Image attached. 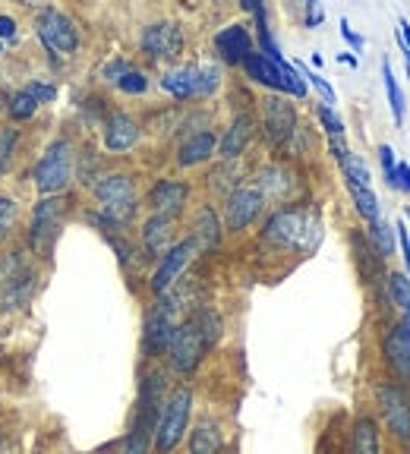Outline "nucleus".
Wrapping results in <instances>:
<instances>
[{
    "instance_id": "nucleus-1",
    "label": "nucleus",
    "mask_w": 410,
    "mask_h": 454,
    "mask_svg": "<svg viewBox=\"0 0 410 454\" xmlns=\"http://www.w3.org/2000/svg\"><path fill=\"white\" fill-rule=\"evenodd\" d=\"M221 319L215 309H196L177 325L168 348V366L177 376H193L202 363V356L218 344Z\"/></svg>"
},
{
    "instance_id": "nucleus-2",
    "label": "nucleus",
    "mask_w": 410,
    "mask_h": 454,
    "mask_svg": "<svg viewBox=\"0 0 410 454\" xmlns=\"http://www.w3.org/2000/svg\"><path fill=\"white\" fill-rule=\"evenodd\" d=\"M262 243L290 253H312L322 243V221L304 206H284L262 224Z\"/></svg>"
},
{
    "instance_id": "nucleus-3",
    "label": "nucleus",
    "mask_w": 410,
    "mask_h": 454,
    "mask_svg": "<svg viewBox=\"0 0 410 454\" xmlns=\"http://www.w3.org/2000/svg\"><path fill=\"white\" fill-rule=\"evenodd\" d=\"M164 372L162 369H152L149 376L139 382V404H136V417L130 426L127 439H123L121 451L117 454H149L152 442H155V423L158 413L164 404Z\"/></svg>"
},
{
    "instance_id": "nucleus-4",
    "label": "nucleus",
    "mask_w": 410,
    "mask_h": 454,
    "mask_svg": "<svg viewBox=\"0 0 410 454\" xmlns=\"http://www.w3.org/2000/svg\"><path fill=\"white\" fill-rule=\"evenodd\" d=\"M184 294L168 291L164 297H158L152 303L149 316H146V332H142V350L146 356H164L170 348V338L177 332V325L184 322Z\"/></svg>"
},
{
    "instance_id": "nucleus-5",
    "label": "nucleus",
    "mask_w": 410,
    "mask_h": 454,
    "mask_svg": "<svg viewBox=\"0 0 410 454\" xmlns=\"http://www.w3.org/2000/svg\"><path fill=\"white\" fill-rule=\"evenodd\" d=\"M190 413H193V388L190 385H180L164 397L162 413H158L155 423V448L158 454H170L174 448L184 442L186 429H190Z\"/></svg>"
},
{
    "instance_id": "nucleus-6",
    "label": "nucleus",
    "mask_w": 410,
    "mask_h": 454,
    "mask_svg": "<svg viewBox=\"0 0 410 454\" xmlns=\"http://www.w3.org/2000/svg\"><path fill=\"white\" fill-rule=\"evenodd\" d=\"M92 190L101 206L99 215L111 221V224H117V227L130 224V221L136 218V212H139L136 184H133V177H127V174H107V177H101Z\"/></svg>"
},
{
    "instance_id": "nucleus-7",
    "label": "nucleus",
    "mask_w": 410,
    "mask_h": 454,
    "mask_svg": "<svg viewBox=\"0 0 410 454\" xmlns=\"http://www.w3.org/2000/svg\"><path fill=\"white\" fill-rule=\"evenodd\" d=\"M73 170H76V152H73L70 139H54L44 149L42 161L35 164V190L44 196H54V192H64L67 184L73 180Z\"/></svg>"
},
{
    "instance_id": "nucleus-8",
    "label": "nucleus",
    "mask_w": 410,
    "mask_h": 454,
    "mask_svg": "<svg viewBox=\"0 0 410 454\" xmlns=\"http://www.w3.org/2000/svg\"><path fill=\"white\" fill-rule=\"evenodd\" d=\"M375 404H379L382 423L389 426L395 442L410 448V391L404 385L385 379V382L375 385Z\"/></svg>"
},
{
    "instance_id": "nucleus-9",
    "label": "nucleus",
    "mask_w": 410,
    "mask_h": 454,
    "mask_svg": "<svg viewBox=\"0 0 410 454\" xmlns=\"http://www.w3.org/2000/svg\"><path fill=\"white\" fill-rule=\"evenodd\" d=\"M35 35L42 38L44 48L57 57L60 54L70 57V54H76V48H79V28L64 10H54V7L42 10L35 20Z\"/></svg>"
},
{
    "instance_id": "nucleus-10",
    "label": "nucleus",
    "mask_w": 410,
    "mask_h": 454,
    "mask_svg": "<svg viewBox=\"0 0 410 454\" xmlns=\"http://www.w3.org/2000/svg\"><path fill=\"white\" fill-rule=\"evenodd\" d=\"M297 107L290 105L288 95H265L262 98V133L272 145H288L297 136Z\"/></svg>"
},
{
    "instance_id": "nucleus-11",
    "label": "nucleus",
    "mask_w": 410,
    "mask_h": 454,
    "mask_svg": "<svg viewBox=\"0 0 410 454\" xmlns=\"http://www.w3.org/2000/svg\"><path fill=\"white\" fill-rule=\"evenodd\" d=\"M139 48L152 60H177L186 48L184 28L174 20H158L139 32Z\"/></svg>"
},
{
    "instance_id": "nucleus-12",
    "label": "nucleus",
    "mask_w": 410,
    "mask_h": 454,
    "mask_svg": "<svg viewBox=\"0 0 410 454\" xmlns=\"http://www.w3.org/2000/svg\"><path fill=\"white\" fill-rule=\"evenodd\" d=\"M262 208H265V199H262V192L253 186V180H247V184L237 186L231 196H225V227L233 231V234H240V231H247V227L259 218Z\"/></svg>"
},
{
    "instance_id": "nucleus-13",
    "label": "nucleus",
    "mask_w": 410,
    "mask_h": 454,
    "mask_svg": "<svg viewBox=\"0 0 410 454\" xmlns=\"http://www.w3.org/2000/svg\"><path fill=\"white\" fill-rule=\"evenodd\" d=\"M196 253H199V249H196V243H193L190 237L174 243V247L162 255V262H158L155 275H152V294H155V297H164L168 291H174L177 278L184 275V269L193 262V255H196Z\"/></svg>"
},
{
    "instance_id": "nucleus-14",
    "label": "nucleus",
    "mask_w": 410,
    "mask_h": 454,
    "mask_svg": "<svg viewBox=\"0 0 410 454\" xmlns=\"http://www.w3.org/2000/svg\"><path fill=\"white\" fill-rule=\"evenodd\" d=\"M382 360L391 372V382L410 388V340L398 322L382 332Z\"/></svg>"
},
{
    "instance_id": "nucleus-15",
    "label": "nucleus",
    "mask_w": 410,
    "mask_h": 454,
    "mask_svg": "<svg viewBox=\"0 0 410 454\" xmlns=\"http://www.w3.org/2000/svg\"><path fill=\"white\" fill-rule=\"evenodd\" d=\"M253 186L262 192L265 206H269V202H288V199L294 196V190H297V180H294V174H290L288 168H281V164H265V168L256 170Z\"/></svg>"
},
{
    "instance_id": "nucleus-16",
    "label": "nucleus",
    "mask_w": 410,
    "mask_h": 454,
    "mask_svg": "<svg viewBox=\"0 0 410 454\" xmlns=\"http://www.w3.org/2000/svg\"><path fill=\"white\" fill-rule=\"evenodd\" d=\"M215 51L225 60L227 67H243L249 54H253V35H249V26L243 22H231L227 28H221L215 35Z\"/></svg>"
},
{
    "instance_id": "nucleus-17",
    "label": "nucleus",
    "mask_w": 410,
    "mask_h": 454,
    "mask_svg": "<svg viewBox=\"0 0 410 454\" xmlns=\"http://www.w3.org/2000/svg\"><path fill=\"white\" fill-rule=\"evenodd\" d=\"M186 199H190V186L184 180H155L149 190V208L152 215H168V218H177L184 212Z\"/></svg>"
},
{
    "instance_id": "nucleus-18",
    "label": "nucleus",
    "mask_w": 410,
    "mask_h": 454,
    "mask_svg": "<svg viewBox=\"0 0 410 454\" xmlns=\"http://www.w3.org/2000/svg\"><path fill=\"white\" fill-rule=\"evenodd\" d=\"M256 136V117L253 114H237L231 121V127L221 133L218 139V155L225 158V161H237V158L243 155V152L249 149V142H253Z\"/></svg>"
},
{
    "instance_id": "nucleus-19",
    "label": "nucleus",
    "mask_w": 410,
    "mask_h": 454,
    "mask_svg": "<svg viewBox=\"0 0 410 454\" xmlns=\"http://www.w3.org/2000/svg\"><path fill=\"white\" fill-rule=\"evenodd\" d=\"M60 215H64V202L54 196L42 199L32 212V247L35 249H44L51 240L57 237L60 231Z\"/></svg>"
},
{
    "instance_id": "nucleus-20",
    "label": "nucleus",
    "mask_w": 410,
    "mask_h": 454,
    "mask_svg": "<svg viewBox=\"0 0 410 454\" xmlns=\"http://www.w3.org/2000/svg\"><path fill=\"white\" fill-rule=\"evenodd\" d=\"M174 227L177 218H168V215H149L146 224H142V249L149 259H162L170 247H174Z\"/></svg>"
},
{
    "instance_id": "nucleus-21",
    "label": "nucleus",
    "mask_w": 410,
    "mask_h": 454,
    "mask_svg": "<svg viewBox=\"0 0 410 454\" xmlns=\"http://www.w3.org/2000/svg\"><path fill=\"white\" fill-rule=\"evenodd\" d=\"M139 142V123L123 111H114L105 121V149L121 155V152H130Z\"/></svg>"
},
{
    "instance_id": "nucleus-22",
    "label": "nucleus",
    "mask_w": 410,
    "mask_h": 454,
    "mask_svg": "<svg viewBox=\"0 0 410 454\" xmlns=\"http://www.w3.org/2000/svg\"><path fill=\"white\" fill-rule=\"evenodd\" d=\"M218 152V136L212 129H199V133H190L177 149V164L180 168H199L209 158Z\"/></svg>"
},
{
    "instance_id": "nucleus-23",
    "label": "nucleus",
    "mask_w": 410,
    "mask_h": 454,
    "mask_svg": "<svg viewBox=\"0 0 410 454\" xmlns=\"http://www.w3.org/2000/svg\"><path fill=\"white\" fill-rule=\"evenodd\" d=\"M284 64H288V60L275 64V60H269L265 54L253 51V54L243 60V70H247V76L253 79V82L265 85V89H272L275 95H288V89H284V73H281Z\"/></svg>"
},
{
    "instance_id": "nucleus-24",
    "label": "nucleus",
    "mask_w": 410,
    "mask_h": 454,
    "mask_svg": "<svg viewBox=\"0 0 410 454\" xmlns=\"http://www.w3.org/2000/svg\"><path fill=\"white\" fill-rule=\"evenodd\" d=\"M351 454H382V426L373 413H360L351 423Z\"/></svg>"
},
{
    "instance_id": "nucleus-25",
    "label": "nucleus",
    "mask_w": 410,
    "mask_h": 454,
    "mask_svg": "<svg viewBox=\"0 0 410 454\" xmlns=\"http://www.w3.org/2000/svg\"><path fill=\"white\" fill-rule=\"evenodd\" d=\"M221 234H225V224H221L218 212H215L212 206L199 208L196 218H193V234H190V240L196 243L199 253H212V249H218Z\"/></svg>"
},
{
    "instance_id": "nucleus-26",
    "label": "nucleus",
    "mask_w": 410,
    "mask_h": 454,
    "mask_svg": "<svg viewBox=\"0 0 410 454\" xmlns=\"http://www.w3.org/2000/svg\"><path fill=\"white\" fill-rule=\"evenodd\" d=\"M162 89L177 101H190L199 95V70L196 67H174L162 73Z\"/></svg>"
},
{
    "instance_id": "nucleus-27",
    "label": "nucleus",
    "mask_w": 410,
    "mask_h": 454,
    "mask_svg": "<svg viewBox=\"0 0 410 454\" xmlns=\"http://www.w3.org/2000/svg\"><path fill=\"white\" fill-rule=\"evenodd\" d=\"M225 448V433L215 419H199L190 433V454H221Z\"/></svg>"
},
{
    "instance_id": "nucleus-28",
    "label": "nucleus",
    "mask_w": 410,
    "mask_h": 454,
    "mask_svg": "<svg viewBox=\"0 0 410 454\" xmlns=\"http://www.w3.org/2000/svg\"><path fill=\"white\" fill-rule=\"evenodd\" d=\"M354 259H357V269H360V275L367 278V281H382L385 271H382V255L375 253L373 247H369V240L363 234H354ZM385 284V281H382Z\"/></svg>"
},
{
    "instance_id": "nucleus-29",
    "label": "nucleus",
    "mask_w": 410,
    "mask_h": 454,
    "mask_svg": "<svg viewBox=\"0 0 410 454\" xmlns=\"http://www.w3.org/2000/svg\"><path fill=\"white\" fill-rule=\"evenodd\" d=\"M32 287H35V275H32V271H20V275L7 278V284H4V297L0 300H4L7 309H20V306L32 297Z\"/></svg>"
},
{
    "instance_id": "nucleus-30",
    "label": "nucleus",
    "mask_w": 410,
    "mask_h": 454,
    "mask_svg": "<svg viewBox=\"0 0 410 454\" xmlns=\"http://www.w3.org/2000/svg\"><path fill=\"white\" fill-rule=\"evenodd\" d=\"M351 199H354V208L367 224L382 218V206H379V196L373 192V186H357V184H344Z\"/></svg>"
},
{
    "instance_id": "nucleus-31",
    "label": "nucleus",
    "mask_w": 410,
    "mask_h": 454,
    "mask_svg": "<svg viewBox=\"0 0 410 454\" xmlns=\"http://www.w3.org/2000/svg\"><path fill=\"white\" fill-rule=\"evenodd\" d=\"M367 240L369 247L375 249V253L382 255V259H389V255H395V227L385 224V218L373 221V224H367Z\"/></svg>"
},
{
    "instance_id": "nucleus-32",
    "label": "nucleus",
    "mask_w": 410,
    "mask_h": 454,
    "mask_svg": "<svg viewBox=\"0 0 410 454\" xmlns=\"http://www.w3.org/2000/svg\"><path fill=\"white\" fill-rule=\"evenodd\" d=\"M385 291H389V300L401 316L410 312V278L404 271H389L385 275Z\"/></svg>"
},
{
    "instance_id": "nucleus-33",
    "label": "nucleus",
    "mask_w": 410,
    "mask_h": 454,
    "mask_svg": "<svg viewBox=\"0 0 410 454\" xmlns=\"http://www.w3.org/2000/svg\"><path fill=\"white\" fill-rule=\"evenodd\" d=\"M382 79H385V95H389L391 114H395V123L401 127L404 123V95H401V85H398L395 73H391L389 60H382Z\"/></svg>"
},
{
    "instance_id": "nucleus-34",
    "label": "nucleus",
    "mask_w": 410,
    "mask_h": 454,
    "mask_svg": "<svg viewBox=\"0 0 410 454\" xmlns=\"http://www.w3.org/2000/svg\"><path fill=\"white\" fill-rule=\"evenodd\" d=\"M316 117H319V123H322V129H326L328 139H344V121L335 114V107H328V105H322V101H319Z\"/></svg>"
},
{
    "instance_id": "nucleus-35",
    "label": "nucleus",
    "mask_w": 410,
    "mask_h": 454,
    "mask_svg": "<svg viewBox=\"0 0 410 454\" xmlns=\"http://www.w3.org/2000/svg\"><path fill=\"white\" fill-rule=\"evenodd\" d=\"M7 107H10V117H13V121H28V117L38 111L35 98H32L26 89H22V92H10V105Z\"/></svg>"
},
{
    "instance_id": "nucleus-36",
    "label": "nucleus",
    "mask_w": 410,
    "mask_h": 454,
    "mask_svg": "<svg viewBox=\"0 0 410 454\" xmlns=\"http://www.w3.org/2000/svg\"><path fill=\"white\" fill-rule=\"evenodd\" d=\"M199 70V95L196 98H209V95L218 92L221 85V70L215 64H205V67H196Z\"/></svg>"
},
{
    "instance_id": "nucleus-37",
    "label": "nucleus",
    "mask_w": 410,
    "mask_h": 454,
    "mask_svg": "<svg viewBox=\"0 0 410 454\" xmlns=\"http://www.w3.org/2000/svg\"><path fill=\"white\" fill-rule=\"evenodd\" d=\"M117 89L121 92H127V95H142V92H149V76L142 70H130V73H123L121 79H117Z\"/></svg>"
},
{
    "instance_id": "nucleus-38",
    "label": "nucleus",
    "mask_w": 410,
    "mask_h": 454,
    "mask_svg": "<svg viewBox=\"0 0 410 454\" xmlns=\"http://www.w3.org/2000/svg\"><path fill=\"white\" fill-rule=\"evenodd\" d=\"M16 142H20L16 129H4V133H0V177H4V174H7V170L13 168Z\"/></svg>"
},
{
    "instance_id": "nucleus-39",
    "label": "nucleus",
    "mask_w": 410,
    "mask_h": 454,
    "mask_svg": "<svg viewBox=\"0 0 410 454\" xmlns=\"http://www.w3.org/2000/svg\"><path fill=\"white\" fill-rule=\"evenodd\" d=\"M294 70H297L300 76H304V79H310V82L316 85V89H319V95H322V105H328V107L335 105V89H332V85L326 82V79L319 76V73H310V70H306L304 64H294Z\"/></svg>"
},
{
    "instance_id": "nucleus-40",
    "label": "nucleus",
    "mask_w": 410,
    "mask_h": 454,
    "mask_svg": "<svg viewBox=\"0 0 410 454\" xmlns=\"http://www.w3.org/2000/svg\"><path fill=\"white\" fill-rule=\"evenodd\" d=\"M16 202L10 196H0V243L7 240V234H10V227H13V221H16Z\"/></svg>"
},
{
    "instance_id": "nucleus-41",
    "label": "nucleus",
    "mask_w": 410,
    "mask_h": 454,
    "mask_svg": "<svg viewBox=\"0 0 410 454\" xmlns=\"http://www.w3.org/2000/svg\"><path fill=\"white\" fill-rule=\"evenodd\" d=\"M379 164H382V174H385V180H389V186H391V184H395L398 158H395V149H391L389 142H382V145H379Z\"/></svg>"
},
{
    "instance_id": "nucleus-42",
    "label": "nucleus",
    "mask_w": 410,
    "mask_h": 454,
    "mask_svg": "<svg viewBox=\"0 0 410 454\" xmlns=\"http://www.w3.org/2000/svg\"><path fill=\"white\" fill-rule=\"evenodd\" d=\"M26 92L35 98V105H51V101L57 98V89H54V85H48V82H28Z\"/></svg>"
},
{
    "instance_id": "nucleus-43",
    "label": "nucleus",
    "mask_w": 410,
    "mask_h": 454,
    "mask_svg": "<svg viewBox=\"0 0 410 454\" xmlns=\"http://www.w3.org/2000/svg\"><path fill=\"white\" fill-rule=\"evenodd\" d=\"M130 70H133V64H130V60H121V57H117V60H107L105 70H101V76H105L107 82L117 85V79H121L123 73H130Z\"/></svg>"
},
{
    "instance_id": "nucleus-44",
    "label": "nucleus",
    "mask_w": 410,
    "mask_h": 454,
    "mask_svg": "<svg viewBox=\"0 0 410 454\" xmlns=\"http://www.w3.org/2000/svg\"><path fill=\"white\" fill-rule=\"evenodd\" d=\"M391 190H401V192H410V164L404 161H398L395 164V184H391Z\"/></svg>"
},
{
    "instance_id": "nucleus-45",
    "label": "nucleus",
    "mask_w": 410,
    "mask_h": 454,
    "mask_svg": "<svg viewBox=\"0 0 410 454\" xmlns=\"http://www.w3.org/2000/svg\"><path fill=\"white\" fill-rule=\"evenodd\" d=\"M395 243H401V253H404V262H407V278H410V231L404 224L395 227Z\"/></svg>"
},
{
    "instance_id": "nucleus-46",
    "label": "nucleus",
    "mask_w": 410,
    "mask_h": 454,
    "mask_svg": "<svg viewBox=\"0 0 410 454\" xmlns=\"http://www.w3.org/2000/svg\"><path fill=\"white\" fill-rule=\"evenodd\" d=\"M304 22H306L310 28H316L319 22H326V10L319 7L316 0H310V4H306V20H304Z\"/></svg>"
},
{
    "instance_id": "nucleus-47",
    "label": "nucleus",
    "mask_w": 410,
    "mask_h": 454,
    "mask_svg": "<svg viewBox=\"0 0 410 454\" xmlns=\"http://www.w3.org/2000/svg\"><path fill=\"white\" fill-rule=\"evenodd\" d=\"M341 35H344V42L351 44L354 51H360L363 44H367V42H363V35H357V32L351 28V22H347V20H341Z\"/></svg>"
},
{
    "instance_id": "nucleus-48",
    "label": "nucleus",
    "mask_w": 410,
    "mask_h": 454,
    "mask_svg": "<svg viewBox=\"0 0 410 454\" xmlns=\"http://www.w3.org/2000/svg\"><path fill=\"white\" fill-rule=\"evenodd\" d=\"M0 35L16 42V20L13 16H0Z\"/></svg>"
},
{
    "instance_id": "nucleus-49",
    "label": "nucleus",
    "mask_w": 410,
    "mask_h": 454,
    "mask_svg": "<svg viewBox=\"0 0 410 454\" xmlns=\"http://www.w3.org/2000/svg\"><path fill=\"white\" fill-rule=\"evenodd\" d=\"M398 38H401V42H404V48L410 51V22H407V20H401V22H398Z\"/></svg>"
},
{
    "instance_id": "nucleus-50",
    "label": "nucleus",
    "mask_w": 410,
    "mask_h": 454,
    "mask_svg": "<svg viewBox=\"0 0 410 454\" xmlns=\"http://www.w3.org/2000/svg\"><path fill=\"white\" fill-rule=\"evenodd\" d=\"M338 60H341V64H347V67L360 64V60H357V54H351V51H347V54H338Z\"/></svg>"
},
{
    "instance_id": "nucleus-51",
    "label": "nucleus",
    "mask_w": 410,
    "mask_h": 454,
    "mask_svg": "<svg viewBox=\"0 0 410 454\" xmlns=\"http://www.w3.org/2000/svg\"><path fill=\"white\" fill-rule=\"evenodd\" d=\"M398 325L404 328V334H407V340H410V312H407V316H401V319H398Z\"/></svg>"
},
{
    "instance_id": "nucleus-52",
    "label": "nucleus",
    "mask_w": 410,
    "mask_h": 454,
    "mask_svg": "<svg viewBox=\"0 0 410 454\" xmlns=\"http://www.w3.org/2000/svg\"><path fill=\"white\" fill-rule=\"evenodd\" d=\"M407 221H410V208H407Z\"/></svg>"
}]
</instances>
